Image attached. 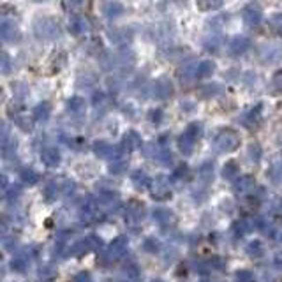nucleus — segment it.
Segmentation results:
<instances>
[{
  "label": "nucleus",
  "mask_w": 282,
  "mask_h": 282,
  "mask_svg": "<svg viewBox=\"0 0 282 282\" xmlns=\"http://www.w3.org/2000/svg\"><path fill=\"white\" fill-rule=\"evenodd\" d=\"M34 35L41 41H57L62 35V27L55 18L42 16L34 21Z\"/></svg>",
  "instance_id": "obj_1"
},
{
  "label": "nucleus",
  "mask_w": 282,
  "mask_h": 282,
  "mask_svg": "<svg viewBox=\"0 0 282 282\" xmlns=\"http://www.w3.org/2000/svg\"><path fill=\"white\" fill-rule=\"evenodd\" d=\"M108 39L117 46H127L132 41V32L129 29H110Z\"/></svg>",
  "instance_id": "obj_2"
},
{
  "label": "nucleus",
  "mask_w": 282,
  "mask_h": 282,
  "mask_svg": "<svg viewBox=\"0 0 282 282\" xmlns=\"http://www.w3.org/2000/svg\"><path fill=\"white\" fill-rule=\"evenodd\" d=\"M69 32H71L72 35H83L89 32V21L85 20L83 16H72L71 20H69V25H67Z\"/></svg>",
  "instance_id": "obj_3"
},
{
  "label": "nucleus",
  "mask_w": 282,
  "mask_h": 282,
  "mask_svg": "<svg viewBox=\"0 0 282 282\" xmlns=\"http://www.w3.org/2000/svg\"><path fill=\"white\" fill-rule=\"evenodd\" d=\"M102 14H104L108 20H117L118 16L124 14V5L120 2H106L102 5Z\"/></svg>",
  "instance_id": "obj_4"
},
{
  "label": "nucleus",
  "mask_w": 282,
  "mask_h": 282,
  "mask_svg": "<svg viewBox=\"0 0 282 282\" xmlns=\"http://www.w3.org/2000/svg\"><path fill=\"white\" fill-rule=\"evenodd\" d=\"M118 60H115V63H118L122 69H127V67H131L132 62H134V53H132L131 50H127V48H124L120 53H118L117 57Z\"/></svg>",
  "instance_id": "obj_5"
},
{
  "label": "nucleus",
  "mask_w": 282,
  "mask_h": 282,
  "mask_svg": "<svg viewBox=\"0 0 282 282\" xmlns=\"http://www.w3.org/2000/svg\"><path fill=\"white\" fill-rule=\"evenodd\" d=\"M173 92V87H171V81L168 78H159L157 81V95L159 97H169Z\"/></svg>",
  "instance_id": "obj_6"
},
{
  "label": "nucleus",
  "mask_w": 282,
  "mask_h": 282,
  "mask_svg": "<svg viewBox=\"0 0 282 282\" xmlns=\"http://www.w3.org/2000/svg\"><path fill=\"white\" fill-rule=\"evenodd\" d=\"M214 69H215V65L212 60H203L198 67H196V76H199V78H207V76H210L212 72H214Z\"/></svg>",
  "instance_id": "obj_7"
},
{
  "label": "nucleus",
  "mask_w": 282,
  "mask_h": 282,
  "mask_svg": "<svg viewBox=\"0 0 282 282\" xmlns=\"http://www.w3.org/2000/svg\"><path fill=\"white\" fill-rule=\"evenodd\" d=\"M85 4H87V0H62L63 9L69 13H78L85 7Z\"/></svg>",
  "instance_id": "obj_8"
},
{
  "label": "nucleus",
  "mask_w": 282,
  "mask_h": 282,
  "mask_svg": "<svg viewBox=\"0 0 282 282\" xmlns=\"http://www.w3.org/2000/svg\"><path fill=\"white\" fill-rule=\"evenodd\" d=\"M69 110L74 111V113H85V101L81 97H72L69 99Z\"/></svg>",
  "instance_id": "obj_9"
},
{
  "label": "nucleus",
  "mask_w": 282,
  "mask_h": 282,
  "mask_svg": "<svg viewBox=\"0 0 282 282\" xmlns=\"http://www.w3.org/2000/svg\"><path fill=\"white\" fill-rule=\"evenodd\" d=\"M198 2V7L201 11H210V9H217L220 7L222 0H196Z\"/></svg>",
  "instance_id": "obj_10"
},
{
  "label": "nucleus",
  "mask_w": 282,
  "mask_h": 282,
  "mask_svg": "<svg viewBox=\"0 0 282 282\" xmlns=\"http://www.w3.org/2000/svg\"><path fill=\"white\" fill-rule=\"evenodd\" d=\"M99 62H101L102 71H111V69L115 67V57L111 55V53H102Z\"/></svg>",
  "instance_id": "obj_11"
},
{
  "label": "nucleus",
  "mask_w": 282,
  "mask_h": 282,
  "mask_svg": "<svg viewBox=\"0 0 282 282\" xmlns=\"http://www.w3.org/2000/svg\"><path fill=\"white\" fill-rule=\"evenodd\" d=\"M11 71V59H9L7 53H2L0 51V72L2 74H7Z\"/></svg>",
  "instance_id": "obj_12"
},
{
  "label": "nucleus",
  "mask_w": 282,
  "mask_h": 282,
  "mask_svg": "<svg viewBox=\"0 0 282 282\" xmlns=\"http://www.w3.org/2000/svg\"><path fill=\"white\" fill-rule=\"evenodd\" d=\"M50 102H42V104H39L37 108H35V117L41 118V120H44V118L50 115Z\"/></svg>",
  "instance_id": "obj_13"
},
{
  "label": "nucleus",
  "mask_w": 282,
  "mask_h": 282,
  "mask_svg": "<svg viewBox=\"0 0 282 282\" xmlns=\"http://www.w3.org/2000/svg\"><path fill=\"white\" fill-rule=\"evenodd\" d=\"M245 42H247L245 39L236 37L235 41H233V44H231V51H233V53H242V51L245 50V46H244Z\"/></svg>",
  "instance_id": "obj_14"
}]
</instances>
